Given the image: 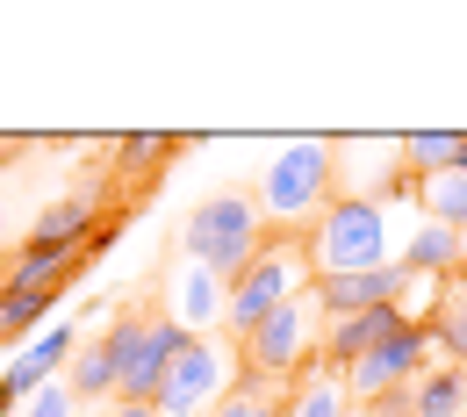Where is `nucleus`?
I'll return each instance as SVG.
<instances>
[{
  "mask_svg": "<svg viewBox=\"0 0 467 417\" xmlns=\"http://www.w3.org/2000/svg\"><path fill=\"white\" fill-rule=\"evenodd\" d=\"M266 231H309L331 202H338V151L324 137H295L281 144L266 166H259V187H252Z\"/></svg>",
  "mask_w": 467,
  "mask_h": 417,
  "instance_id": "obj_1",
  "label": "nucleus"
},
{
  "mask_svg": "<svg viewBox=\"0 0 467 417\" xmlns=\"http://www.w3.org/2000/svg\"><path fill=\"white\" fill-rule=\"evenodd\" d=\"M266 216H259V202L252 194H209V202H194V216L180 224V252L194 259V266H209L223 288H237V274L266 252Z\"/></svg>",
  "mask_w": 467,
  "mask_h": 417,
  "instance_id": "obj_2",
  "label": "nucleus"
},
{
  "mask_svg": "<svg viewBox=\"0 0 467 417\" xmlns=\"http://www.w3.org/2000/svg\"><path fill=\"white\" fill-rule=\"evenodd\" d=\"M317 288V266H309V238L302 231H274L266 238V252L237 274V288H231V317H223V331L231 339H252L274 309H288L295 296H309Z\"/></svg>",
  "mask_w": 467,
  "mask_h": 417,
  "instance_id": "obj_3",
  "label": "nucleus"
},
{
  "mask_svg": "<svg viewBox=\"0 0 467 417\" xmlns=\"http://www.w3.org/2000/svg\"><path fill=\"white\" fill-rule=\"evenodd\" d=\"M302 238H309V266H317V281L389 266V216H381V202H367V194H338Z\"/></svg>",
  "mask_w": 467,
  "mask_h": 417,
  "instance_id": "obj_4",
  "label": "nucleus"
},
{
  "mask_svg": "<svg viewBox=\"0 0 467 417\" xmlns=\"http://www.w3.org/2000/svg\"><path fill=\"white\" fill-rule=\"evenodd\" d=\"M180 346H187V331H180L166 309H151V302H144V309H122L116 324H109V353H116V396H122V403H151Z\"/></svg>",
  "mask_w": 467,
  "mask_h": 417,
  "instance_id": "obj_5",
  "label": "nucleus"
},
{
  "mask_svg": "<svg viewBox=\"0 0 467 417\" xmlns=\"http://www.w3.org/2000/svg\"><path fill=\"white\" fill-rule=\"evenodd\" d=\"M324 346V302L317 288L295 296L288 309H274L252 339H237V360H244V381H295Z\"/></svg>",
  "mask_w": 467,
  "mask_h": 417,
  "instance_id": "obj_6",
  "label": "nucleus"
},
{
  "mask_svg": "<svg viewBox=\"0 0 467 417\" xmlns=\"http://www.w3.org/2000/svg\"><path fill=\"white\" fill-rule=\"evenodd\" d=\"M231 396V339H187L151 396L159 417H209L216 403Z\"/></svg>",
  "mask_w": 467,
  "mask_h": 417,
  "instance_id": "obj_7",
  "label": "nucleus"
},
{
  "mask_svg": "<svg viewBox=\"0 0 467 417\" xmlns=\"http://www.w3.org/2000/svg\"><path fill=\"white\" fill-rule=\"evenodd\" d=\"M424 360H431V331H424V324H403L389 346H374V353L359 360V367H346L338 381H346L352 403H381V396H403L410 381L424 374Z\"/></svg>",
  "mask_w": 467,
  "mask_h": 417,
  "instance_id": "obj_8",
  "label": "nucleus"
},
{
  "mask_svg": "<svg viewBox=\"0 0 467 417\" xmlns=\"http://www.w3.org/2000/svg\"><path fill=\"white\" fill-rule=\"evenodd\" d=\"M72 353H79V331L72 324H51L44 339H29L22 353L7 360V374H0V417H15V403L36 396L44 381H58V367H72Z\"/></svg>",
  "mask_w": 467,
  "mask_h": 417,
  "instance_id": "obj_9",
  "label": "nucleus"
},
{
  "mask_svg": "<svg viewBox=\"0 0 467 417\" xmlns=\"http://www.w3.org/2000/svg\"><path fill=\"white\" fill-rule=\"evenodd\" d=\"M166 317H173L187 339H216L223 331V317H231V288L209 274V266H180L173 274V288H166Z\"/></svg>",
  "mask_w": 467,
  "mask_h": 417,
  "instance_id": "obj_10",
  "label": "nucleus"
},
{
  "mask_svg": "<svg viewBox=\"0 0 467 417\" xmlns=\"http://www.w3.org/2000/svg\"><path fill=\"white\" fill-rule=\"evenodd\" d=\"M403 324H410L403 309H359V317H324V346H317V360H324L331 374H346V367H359V360L374 353V346H389V339H396Z\"/></svg>",
  "mask_w": 467,
  "mask_h": 417,
  "instance_id": "obj_11",
  "label": "nucleus"
},
{
  "mask_svg": "<svg viewBox=\"0 0 467 417\" xmlns=\"http://www.w3.org/2000/svg\"><path fill=\"white\" fill-rule=\"evenodd\" d=\"M410 288V274L389 259V266H367V274H338V281H317V302L324 317H359V309H396Z\"/></svg>",
  "mask_w": 467,
  "mask_h": 417,
  "instance_id": "obj_12",
  "label": "nucleus"
},
{
  "mask_svg": "<svg viewBox=\"0 0 467 417\" xmlns=\"http://www.w3.org/2000/svg\"><path fill=\"white\" fill-rule=\"evenodd\" d=\"M396 266H403V274H417V281H439V274L467 266V231L424 224V231H410V245L396 252Z\"/></svg>",
  "mask_w": 467,
  "mask_h": 417,
  "instance_id": "obj_13",
  "label": "nucleus"
},
{
  "mask_svg": "<svg viewBox=\"0 0 467 417\" xmlns=\"http://www.w3.org/2000/svg\"><path fill=\"white\" fill-rule=\"evenodd\" d=\"M87 252H65V245H22L15 266H7V288H36V296H58L65 281L79 274Z\"/></svg>",
  "mask_w": 467,
  "mask_h": 417,
  "instance_id": "obj_14",
  "label": "nucleus"
},
{
  "mask_svg": "<svg viewBox=\"0 0 467 417\" xmlns=\"http://www.w3.org/2000/svg\"><path fill=\"white\" fill-rule=\"evenodd\" d=\"M410 417H467L461 367H424V374L410 381Z\"/></svg>",
  "mask_w": 467,
  "mask_h": 417,
  "instance_id": "obj_15",
  "label": "nucleus"
},
{
  "mask_svg": "<svg viewBox=\"0 0 467 417\" xmlns=\"http://www.w3.org/2000/svg\"><path fill=\"white\" fill-rule=\"evenodd\" d=\"M65 389H72L79 403L116 396V353H109V339H79V353H72V367H65Z\"/></svg>",
  "mask_w": 467,
  "mask_h": 417,
  "instance_id": "obj_16",
  "label": "nucleus"
},
{
  "mask_svg": "<svg viewBox=\"0 0 467 417\" xmlns=\"http://www.w3.org/2000/svg\"><path fill=\"white\" fill-rule=\"evenodd\" d=\"M87 238H94V202H51L29 231V245H65V252H87Z\"/></svg>",
  "mask_w": 467,
  "mask_h": 417,
  "instance_id": "obj_17",
  "label": "nucleus"
},
{
  "mask_svg": "<svg viewBox=\"0 0 467 417\" xmlns=\"http://www.w3.org/2000/svg\"><path fill=\"white\" fill-rule=\"evenodd\" d=\"M424 331H431V346H446V353H453V367L467 360V281H446V288H439Z\"/></svg>",
  "mask_w": 467,
  "mask_h": 417,
  "instance_id": "obj_18",
  "label": "nucleus"
},
{
  "mask_svg": "<svg viewBox=\"0 0 467 417\" xmlns=\"http://www.w3.org/2000/svg\"><path fill=\"white\" fill-rule=\"evenodd\" d=\"M417 209L446 231H467V173H431L417 180Z\"/></svg>",
  "mask_w": 467,
  "mask_h": 417,
  "instance_id": "obj_19",
  "label": "nucleus"
},
{
  "mask_svg": "<svg viewBox=\"0 0 467 417\" xmlns=\"http://www.w3.org/2000/svg\"><path fill=\"white\" fill-rule=\"evenodd\" d=\"M453 159H461V130H417V137H403V166H410V180L453 173Z\"/></svg>",
  "mask_w": 467,
  "mask_h": 417,
  "instance_id": "obj_20",
  "label": "nucleus"
},
{
  "mask_svg": "<svg viewBox=\"0 0 467 417\" xmlns=\"http://www.w3.org/2000/svg\"><path fill=\"white\" fill-rule=\"evenodd\" d=\"M51 309H58V296H36V288H0V339H29Z\"/></svg>",
  "mask_w": 467,
  "mask_h": 417,
  "instance_id": "obj_21",
  "label": "nucleus"
},
{
  "mask_svg": "<svg viewBox=\"0 0 467 417\" xmlns=\"http://www.w3.org/2000/svg\"><path fill=\"white\" fill-rule=\"evenodd\" d=\"M281 417H346V381H331V374H317V381H302Z\"/></svg>",
  "mask_w": 467,
  "mask_h": 417,
  "instance_id": "obj_22",
  "label": "nucleus"
},
{
  "mask_svg": "<svg viewBox=\"0 0 467 417\" xmlns=\"http://www.w3.org/2000/svg\"><path fill=\"white\" fill-rule=\"evenodd\" d=\"M209 417H281V396H274L266 381H237V389H231V396H223Z\"/></svg>",
  "mask_w": 467,
  "mask_h": 417,
  "instance_id": "obj_23",
  "label": "nucleus"
},
{
  "mask_svg": "<svg viewBox=\"0 0 467 417\" xmlns=\"http://www.w3.org/2000/svg\"><path fill=\"white\" fill-rule=\"evenodd\" d=\"M22 417H79V396L65 389V374H58V381H44V389L22 403Z\"/></svg>",
  "mask_w": 467,
  "mask_h": 417,
  "instance_id": "obj_24",
  "label": "nucleus"
},
{
  "mask_svg": "<svg viewBox=\"0 0 467 417\" xmlns=\"http://www.w3.org/2000/svg\"><path fill=\"white\" fill-rule=\"evenodd\" d=\"M173 151H180L173 137H122V144H116V159H122V166H137V173H151V159H173Z\"/></svg>",
  "mask_w": 467,
  "mask_h": 417,
  "instance_id": "obj_25",
  "label": "nucleus"
},
{
  "mask_svg": "<svg viewBox=\"0 0 467 417\" xmlns=\"http://www.w3.org/2000/svg\"><path fill=\"white\" fill-rule=\"evenodd\" d=\"M367 417H410V389H403V396H381V403H367Z\"/></svg>",
  "mask_w": 467,
  "mask_h": 417,
  "instance_id": "obj_26",
  "label": "nucleus"
},
{
  "mask_svg": "<svg viewBox=\"0 0 467 417\" xmlns=\"http://www.w3.org/2000/svg\"><path fill=\"white\" fill-rule=\"evenodd\" d=\"M101 417H159L151 403H116V411H101Z\"/></svg>",
  "mask_w": 467,
  "mask_h": 417,
  "instance_id": "obj_27",
  "label": "nucleus"
},
{
  "mask_svg": "<svg viewBox=\"0 0 467 417\" xmlns=\"http://www.w3.org/2000/svg\"><path fill=\"white\" fill-rule=\"evenodd\" d=\"M453 173H467V130H461V159H453Z\"/></svg>",
  "mask_w": 467,
  "mask_h": 417,
  "instance_id": "obj_28",
  "label": "nucleus"
},
{
  "mask_svg": "<svg viewBox=\"0 0 467 417\" xmlns=\"http://www.w3.org/2000/svg\"><path fill=\"white\" fill-rule=\"evenodd\" d=\"M461 381H467V360H461Z\"/></svg>",
  "mask_w": 467,
  "mask_h": 417,
  "instance_id": "obj_29",
  "label": "nucleus"
},
{
  "mask_svg": "<svg viewBox=\"0 0 467 417\" xmlns=\"http://www.w3.org/2000/svg\"><path fill=\"white\" fill-rule=\"evenodd\" d=\"M461 281H467V266H461Z\"/></svg>",
  "mask_w": 467,
  "mask_h": 417,
  "instance_id": "obj_30",
  "label": "nucleus"
},
{
  "mask_svg": "<svg viewBox=\"0 0 467 417\" xmlns=\"http://www.w3.org/2000/svg\"><path fill=\"white\" fill-rule=\"evenodd\" d=\"M346 417H359V411H346Z\"/></svg>",
  "mask_w": 467,
  "mask_h": 417,
  "instance_id": "obj_31",
  "label": "nucleus"
}]
</instances>
